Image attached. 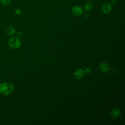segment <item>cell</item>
<instances>
[{"instance_id": "6da1fadb", "label": "cell", "mask_w": 125, "mask_h": 125, "mask_svg": "<svg viewBox=\"0 0 125 125\" xmlns=\"http://www.w3.org/2000/svg\"><path fill=\"white\" fill-rule=\"evenodd\" d=\"M14 89L13 83L9 82L0 83V93L3 96H7L11 94Z\"/></svg>"}, {"instance_id": "7a4b0ae2", "label": "cell", "mask_w": 125, "mask_h": 125, "mask_svg": "<svg viewBox=\"0 0 125 125\" xmlns=\"http://www.w3.org/2000/svg\"><path fill=\"white\" fill-rule=\"evenodd\" d=\"M8 45L9 46L14 49H19L21 46V42L19 38L16 36H12L8 40Z\"/></svg>"}, {"instance_id": "3957f363", "label": "cell", "mask_w": 125, "mask_h": 125, "mask_svg": "<svg viewBox=\"0 0 125 125\" xmlns=\"http://www.w3.org/2000/svg\"><path fill=\"white\" fill-rule=\"evenodd\" d=\"M72 13L73 15L79 17L83 15V10L81 6L76 5L72 8Z\"/></svg>"}, {"instance_id": "277c9868", "label": "cell", "mask_w": 125, "mask_h": 125, "mask_svg": "<svg viewBox=\"0 0 125 125\" xmlns=\"http://www.w3.org/2000/svg\"><path fill=\"white\" fill-rule=\"evenodd\" d=\"M102 11L105 14H108L110 12L112 9V5L111 3L108 2H105L104 3L101 7Z\"/></svg>"}, {"instance_id": "5b68a950", "label": "cell", "mask_w": 125, "mask_h": 125, "mask_svg": "<svg viewBox=\"0 0 125 125\" xmlns=\"http://www.w3.org/2000/svg\"><path fill=\"white\" fill-rule=\"evenodd\" d=\"M85 72L84 71L81 69V68H78L75 70V71L74 72V76L75 78L77 79H81L83 78V77L85 75Z\"/></svg>"}, {"instance_id": "8992f818", "label": "cell", "mask_w": 125, "mask_h": 125, "mask_svg": "<svg viewBox=\"0 0 125 125\" xmlns=\"http://www.w3.org/2000/svg\"><path fill=\"white\" fill-rule=\"evenodd\" d=\"M121 114V111L118 108L113 109L110 112V117L112 119H116L118 118Z\"/></svg>"}, {"instance_id": "52a82bcc", "label": "cell", "mask_w": 125, "mask_h": 125, "mask_svg": "<svg viewBox=\"0 0 125 125\" xmlns=\"http://www.w3.org/2000/svg\"><path fill=\"white\" fill-rule=\"evenodd\" d=\"M99 68L100 70L104 73H107L109 70V65L105 62H102L100 64Z\"/></svg>"}, {"instance_id": "ba28073f", "label": "cell", "mask_w": 125, "mask_h": 125, "mask_svg": "<svg viewBox=\"0 0 125 125\" xmlns=\"http://www.w3.org/2000/svg\"><path fill=\"white\" fill-rule=\"evenodd\" d=\"M5 33L9 36H13L16 33V30L12 26H8L5 29Z\"/></svg>"}, {"instance_id": "9c48e42d", "label": "cell", "mask_w": 125, "mask_h": 125, "mask_svg": "<svg viewBox=\"0 0 125 125\" xmlns=\"http://www.w3.org/2000/svg\"><path fill=\"white\" fill-rule=\"evenodd\" d=\"M93 3L91 1H88L86 2L84 4V9L86 11H89L93 8Z\"/></svg>"}, {"instance_id": "30bf717a", "label": "cell", "mask_w": 125, "mask_h": 125, "mask_svg": "<svg viewBox=\"0 0 125 125\" xmlns=\"http://www.w3.org/2000/svg\"><path fill=\"white\" fill-rule=\"evenodd\" d=\"M11 0H0V3L3 6H7L10 4Z\"/></svg>"}, {"instance_id": "8fae6325", "label": "cell", "mask_w": 125, "mask_h": 125, "mask_svg": "<svg viewBox=\"0 0 125 125\" xmlns=\"http://www.w3.org/2000/svg\"><path fill=\"white\" fill-rule=\"evenodd\" d=\"M15 13L16 14H17L18 15H20L21 14V11L20 9L17 8L15 10Z\"/></svg>"}, {"instance_id": "7c38bea8", "label": "cell", "mask_w": 125, "mask_h": 125, "mask_svg": "<svg viewBox=\"0 0 125 125\" xmlns=\"http://www.w3.org/2000/svg\"><path fill=\"white\" fill-rule=\"evenodd\" d=\"M84 71L85 73L89 74L91 72V69L90 68H85V69Z\"/></svg>"}, {"instance_id": "4fadbf2b", "label": "cell", "mask_w": 125, "mask_h": 125, "mask_svg": "<svg viewBox=\"0 0 125 125\" xmlns=\"http://www.w3.org/2000/svg\"><path fill=\"white\" fill-rule=\"evenodd\" d=\"M17 35L19 36V37H21L22 36V32L21 31H19L18 33H17Z\"/></svg>"}, {"instance_id": "5bb4252c", "label": "cell", "mask_w": 125, "mask_h": 125, "mask_svg": "<svg viewBox=\"0 0 125 125\" xmlns=\"http://www.w3.org/2000/svg\"><path fill=\"white\" fill-rule=\"evenodd\" d=\"M117 2V0H110V2L112 4H115Z\"/></svg>"}]
</instances>
